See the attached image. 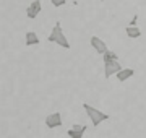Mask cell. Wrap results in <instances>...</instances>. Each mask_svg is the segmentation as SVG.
Here are the masks:
<instances>
[{"label": "cell", "mask_w": 146, "mask_h": 138, "mask_svg": "<svg viewBox=\"0 0 146 138\" xmlns=\"http://www.w3.org/2000/svg\"><path fill=\"white\" fill-rule=\"evenodd\" d=\"M101 2H104V0H101Z\"/></svg>", "instance_id": "obj_14"}, {"label": "cell", "mask_w": 146, "mask_h": 138, "mask_svg": "<svg viewBox=\"0 0 146 138\" xmlns=\"http://www.w3.org/2000/svg\"><path fill=\"white\" fill-rule=\"evenodd\" d=\"M122 70V67H120L119 60H112V62H106L104 64V75L106 78H109V76H112V75H117Z\"/></svg>", "instance_id": "obj_3"}, {"label": "cell", "mask_w": 146, "mask_h": 138, "mask_svg": "<svg viewBox=\"0 0 146 138\" xmlns=\"http://www.w3.org/2000/svg\"><path fill=\"white\" fill-rule=\"evenodd\" d=\"M125 33H127V36L131 37V39H136V37H140V36H141V31L135 26V25H133V26H131V25H130V26H127Z\"/></svg>", "instance_id": "obj_10"}, {"label": "cell", "mask_w": 146, "mask_h": 138, "mask_svg": "<svg viewBox=\"0 0 146 138\" xmlns=\"http://www.w3.org/2000/svg\"><path fill=\"white\" fill-rule=\"evenodd\" d=\"M49 41H50V42L58 44V46H62L63 49H70V42H68L67 36L63 34L62 23H60V21L55 23V26H54L52 33H50V36H49Z\"/></svg>", "instance_id": "obj_1"}, {"label": "cell", "mask_w": 146, "mask_h": 138, "mask_svg": "<svg viewBox=\"0 0 146 138\" xmlns=\"http://www.w3.org/2000/svg\"><path fill=\"white\" fill-rule=\"evenodd\" d=\"M25 42H26V46H36V44H39V37L34 31H28L25 36Z\"/></svg>", "instance_id": "obj_9"}, {"label": "cell", "mask_w": 146, "mask_h": 138, "mask_svg": "<svg viewBox=\"0 0 146 138\" xmlns=\"http://www.w3.org/2000/svg\"><path fill=\"white\" fill-rule=\"evenodd\" d=\"M83 109L86 111V114H88V117H89V120L93 122L94 127H98L101 122H104V120H107V119H109V115H107L106 112L99 111V109H96V107H93V106H89V104H83Z\"/></svg>", "instance_id": "obj_2"}, {"label": "cell", "mask_w": 146, "mask_h": 138, "mask_svg": "<svg viewBox=\"0 0 146 138\" xmlns=\"http://www.w3.org/2000/svg\"><path fill=\"white\" fill-rule=\"evenodd\" d=\"M50 3H52L54 7H63L67 3V0H50Z\"/></svg>", "instance_id": "obj_12"}, {"label": "cell", "mask_w": 146, "mask_h": 138, "mask_svg": "<svg viewBox=\"0 0 146 138\" xmlns=\"http://www.w3.org/2000/svg\"><path fill=\"white\" fill-rule=\"evenodd\" d=\"M133 75H135V70L133 68H122L115 76H117V80H119L120 83H123V81H127L128 78H131Z\"/></svg>", "instance_id": "obj_8"}, {"label": "cell", "mask_w": 146, "mask_h": 138, "mask_svg": "<svg viewBox=\"0 0 146 138\" xmlns=\"http://www.w3.org/2000/svg\"><path fill=\"white\" fill-rule=\"evenodd\" d=\"M41 10H42V3H41V0H34L31 5L26 8V15H28V18L29 20H34L39 13H41Z\"/></svg>", "instance_id": "obj_5"}, {"label": "cell", "mask_w": 146, "mask_h": 138, "mask_svg": "<svg viewBox=\"0 0 146 138\" xmlns=\"http://www.w3.org/2000/svg\"><path fill=\"white\" fill-rule=\"evenodd\" d=\"M91 46H93V49H94L98 54H101V55H102V54L107 50V44H106L104 41L101 39V37H98V36H93V37H91Z\"/></svg>", "instance_id": "obj_7"}, {"label": "cell", "mask_w": 146, "mask_h": 138, "mask_svg": "<svg viewBox=\"0 0 146 138\" xmlns=\"http://www.w3.org/2000/svg\"><path fill=\"white\" fill-rule=\"evenodd\" d=\"M102 58H104V64H106V62H112V60H119V55H117L115 52H112V50H109V49H107V50H106V52L102 54Z\"/></svg>", "instance_id": "obj_11"}, {"label": "cell", "mask_w": 146, "mask_h": 138, "mask_svg": "<svg viewBox=\"0 0 146 138\" xmlns=\"http://www.w3.org/2000/svg\"><path fill=\"white\" fill-rule=\"evenodd\" d=\"M86 130H88L86 125L75 123V125H72V128H68V137H72V138H83V135L86 133Z\"/></svg>", "instance_id": "obj_6"}, {"label": "cell", "mask_w": 146, "mask_h": 138, "mask_svg": "<svg viewBox=\"0 0 146 138\" xmlns=\"http://www.w3.org/2000/svg\"><path fill=\"white\" fill-rule=\"evenodd\" d=\"M46 125L49 128H57L62 125V115L60 112H54V114H49L46 117Z\"/></svg>", "instance_id": "obj_4"}, {"label": "cell", "mask_w": 146, "mask_h": 138, "mask_svg": "<svg viewBox=\"0 0 146 138\" xmlns=\"http://www.w3.org/2000/svg\"><path fill=\"white\" fill-rule=\"evenodd\" d=\"M136 18H138V15H135V16H133V20L130 21V25H131V26H133V25H136Z\"/></svg>", "instance_id": "obj_13"}]
</instances>
